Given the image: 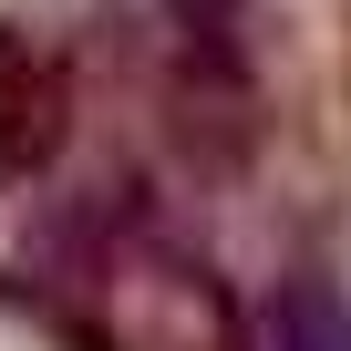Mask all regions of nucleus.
<instances>
[{"label": "nucleus", "mask_w": 351, "mask_h": 351, "mask_svg": "<svg viewBox=\"0 0 351 351\" xmlns=\"http://www.w3.org/2000/svg\"><path fill=\"white\" fill-rule=\"evenodd\" d=\"M269 351H351V300L330 279H289L269 310Z\"/></svg>", "instance_id": "f03ea898"}, {"label": "nucleus", "mask_w": 351, "mask_h": 351, "mask_svg": "<svg viewBox=\"0 0 351 351\" xmlns=\"http://www.w3.org/2000/svg\"><path fill=\"white\" fill-rule=\"evenodd\" d=\"M52 104H62V73L32 52V32H11V21H0V165L42 155V134H52Z\"/></svg>", "instance_id": "f257e3e1"}]
</instances>
